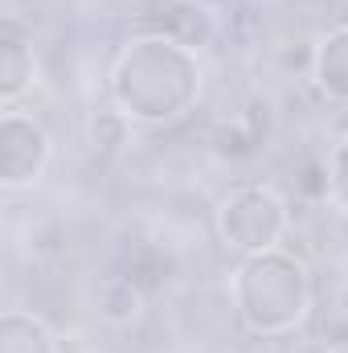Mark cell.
Wrapping results in <instances>:
<instances>
[{
  "label": "cell",
  "mask_w": 348,
  "mask_h": 353,
  "mask_svg": "<svg viewBox=\"0 0 348 353\" xmlns=\"http://www.w3.org/2000/svg\"><path fill=\"white\" fill-rule=\"evenodd\" d=\"M111 103L144 128H164L184 119L205 90V62L197 50L180 46L168 33L131 37L107 74Z\"/></svg>",
  "instance_id": "1"
},
{
  "label": "cell",
  "mask_w": 348,
  "mask_h": 353,
  "mask_svg": "<svg viewBox=\"0 0 348 353\" xmlns=\"http://www.w3.org/2000/svg\"><path fill=\"white\" fill-rule=\"evenodd\" d=\"M312 300H316L312 267L287 247L246 255L230 271V304L250 337L262 341L291 337L312 316Z\"/></svg>",
  "instance_id": "2"
},
{
  "label": "cell",
  "mask_w": 348,
  "mask_h": 353,
  "mask_svg": "<svg viewBox=\"0 0 348 353\" xmlns=\"http://www.w3.org/2000/svg\"><path fill=\"white\" fill-rule=\"evenodd\" d=\"M213 230H217L221 247L234 251L238 259L270 251V247H283V239L291 230V201L266 181L238 185L217 201Z\"/></svg>",
  "instance_id": "3"
},
{
  "label": "cell",
  "mask_w": 348,
  "mask_h": 353,
  "mask_svg": "<svg viewBox=\"0 0 348 353\" xmlns=\"http://www.w3.org/2000/svg\"><path fill=\"white\" fill-rule=\"evenodd\" d=\"M54 161V136L45 123L21 107L0 111V189L25 193L33 189Z\"/></svg>",
  "instance_id": "4"
},
{
  "label": "cell",
  "mask_w": 348,
  "mask_h": 353,
  "mask_svg": "<svg viewBox=\"0 0 348 353\" xmlns=\"http://www.w3.org/2000/svg\"><path fill=\"white\" fill-rule=\"evenodd\" d=\"M37 83V54H33V29L21 17L0 21V111L17 107Z\"/></svg>",
  "instance_id": "5"
},
{
  "label": "cell",
  "mask_w": 348,
  "mask_h": 353,
  "mask_svg": "<svg viewBox=\"0 0 348 353\" xmlns=\"http://www.w3.org/2000/svg\"><path fill=\"white\" fill-rule=\"evenodd\" d=\"M312 87L328 103L348 107V25H332L312 46Z\"/></svg>",
  "instance_id": "6"
},
{
  "label": "cell",
  "mask_w": 348,
  "mask_h": 353,
  "mask_svg": "<svg viewBox=\"0 0 348 353\" xmlns=\"http://www.w3.org/2000/svg\"><path fill=\"white\" fill-rule=\"evenodd\" d=\"M156 33H168L180 46H188V50L201 54L205 46H213V37L221 33V25H217V12L209 4H201V0H168L164 4V21H160Z\"/></svg>",
  "instance_id": "7"
},
{
  "label": "cell",
  "mask_w": 348,
  "mask_h": 353,
  "mask_svg": "<svg viewBox=\"0 0 348 353\" xmlns=\"http://www.w3.org/2000/svg\"><path fill=\"white\" fill-rule=\"evenodd\" d=\"M0 353H62V337L41 312L8 308L0 316Z\"/></svg>",
  "instance_id": "8"
},
{
  "label": "cell",
  "mask_w": 348,
  "mask_h": 353,
  "mask_svg": "<svg viewBox=\"0 0 348 353\" xmlns=\"http://www.w3.org/2000/svg\"><path fill=\"white\" fill-rule=\"evenodd\" d=\"M94 308H98V321L111 325V329H131L144 308H148V292L135 275H111L98 283V296H94Z\"/></svg>",
  "instance_id": "9"
},
{
  "label": "cell",
  "mask_w": 348,
  "mask_h": 353,
  "mask_svg": "<svg viewBox=\"0 0 348 353\" xmlns=\"http://www.w3.org/2000/svg\"><path fill=\"white\" fill-rule=\"evenodd\" d=\"M131 132H135V119L127 111H119L115 103H98L90 107L87 115V144L98 157H115L131 144Z\"/></svg>",
  "instance_id": "10"
},
{
  "label": "cell",
  "mask_w": 348,
  "mask_h": 353,
  "mask_svg": "<svg viewBox=\"0 0 348 353\" xmlns=\"http://www.w3.org/2000/svg\"><path fill=\"white\" fill-rule=\"evenodd\" d=\"M324 176H328V201L348 214V132L332 144L328 161H324Z\"/></svg>",
  "instance_id": "11"
},
{
  "label": "cell",
  "mask_w": 348,
  "mask_h": 353,
  "mask_svg": "<svg viewBox=\"0 0 348 353\" xmlns=\"http://www.w3.org/2000/svg\"><path fill=\"white\" fill-rule=\"evenodd\" d=\"M324 353H348V341H340V345H328Z\"/></svg>",
  "instance_id": "12"
},
{
  "label": "cell",
  "mask_w": 348,
  "mask_h": 353,
  "mask_svg": "<svg viewBox=\"0 0 348 353\" xmlns=\"http://www.w3.org/2000/svg\"><path fill=\"white\" fill-rule=\"evenodd\" d=\"M259 4H283V0H259Z\"/></svg>",
  "instance_id": "13"
}]
</instances>
